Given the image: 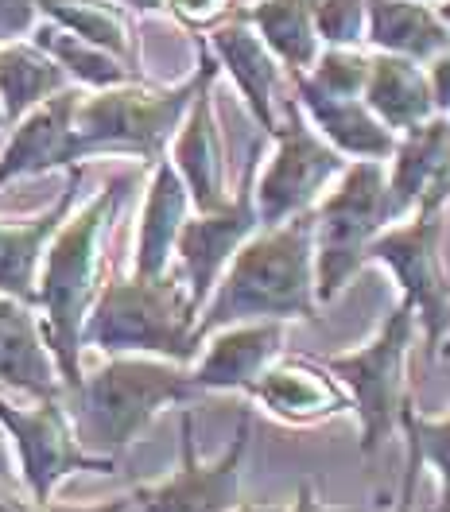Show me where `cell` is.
<instances>
[{
	"mask_svg": "<svg viewBox=\"0 0 450 512\" xmlns=\"http://www.w3.org/2000/svg\"><path fill=\"white\" fill-rule=\"evenodd\" d=\"M125 187H129V179H113L82 210H70L39 264L35 311L43 319L47 346L55 353L63 392H70L82 381V326H86V315L109 276L105 245H109V233L117 222V210L125 202Z\"/></svg>",
	"mask_w": 450,
	"mask_h": 512,
	"instance_id": "6da1fadb",
	"label": "cell"
},
{
	"mask_svg": "<svg viewBox=\"0 0 450 512\" xmlns=\"http://www.w3.org/2000/svg\"><path fill=\"white\" fill-rule=\"evenodd\" d=\"M315 218L299 214L280 225H260L233 253L206 307L198 311V342L229 322L315 319Z\"/></svg>",
	"mask_w": 450,
	"mask_h": 512,
	"instance_id": "7a4b0ae2",
	"label": "cell"
},
{
	"mask_svg": "<svg viewBox=\"0 0 450 512\" xmlns=\"http://www.w3.org/2000/svg\"><path fill=\"white\" fill-rule=\"evenodd\" d=\"M194 396L198 388L187 365L144 353H113L101 369L82 373V381L63 392V404L82 447L113 458L136 443L163 408L187 404Z\"/></svg>",
	"mask_w": 450,
	"mask_h": 512,
	"instance_id": "3957f363",
	"label": "cell"
},
{
	"mask_svg": "<svg viewBox=\"0 0 450 512\" xmlns=\"http://www.w3.org/2000/svg\"><path fill=\"white\" fill-rule=\"evenodd\" d=\"M198 307L179 268L163 276H105L101 295L82 326V350L105 353H144L191 365L198 357Z\"/></svg>",
	"mask_w": 450,
	"mask_h": 512,
	"instance_id": "277c9868",
	"label": "cell"
},
{
	"mask_svg": "<svg viewBox=\"0 0 450 512\" xmlns=\"http://www.w3.org/2000/svg\"><path fill=\"white\" fill-rule=\"evenodd\" d=\"M222 66L214 59L210 43H198V70L187 82L156 90L144 86L140 78L125 86H109L82 94L74 109V144H78V160L90 156H132L144 160L148 167L167 156V144L175 136V128L183 125L187 109H191L198 86L218 74Z\"/></svg>",
	"mask_w": 450,
	"mask_h": 512,
	"instance_id": "5b68a950",
	"label": "cell"
},
{
	"mask_svg": "<svg viewBox=\"0 0 450 512\" xmlns=\"http://www.w3.org/2000/svg\"><path fill=\"white\" fill-rule=\"evenodd\" d=\"M311 218H315V295L322 307L350 288V280L369 264L365 260L369 241L392 222H400L404 214L388 194L385 163L350 160L338 183L319 198Z\"/></svg>",
	"mask_w": 450,
	"mask_h": 512,
	"instance_id": "8992f818",
	"label": "cell"
},
{
	"mask_svg": "<svg viewBox=\"0 0 450 512\" xmlns=\"http://www.w3.org/2000/svg\"><path fill=\"white\" fill-rule=\"evenodd\" d=\"M443 233L447 210H412L408 218L381 229L365 249V260L385 264L400 288V299L416 311L431 361L450 334V268L443 256Z\"/></svg>",
	"mask_w": 450,
	"mask_h": 512,
	"instance_id": "52a82bcc",
	"label": "cell"
},
{
	"mask_svg": "<svg viewBox=\"0 0 450 512\" xmlns=\"http://www.w3.org/2000/svg\"><path fill=\"white\" fill-rule=\"evenodd\" d=\"M412 342H416V311L400 299L396 311L381 322V330L365 346L326 357V369L346 384L354 400V416L361 423V454H373L400 427V408L412 396L404 377Z\"/></svg>",
	"mask_w": 450,
	"mask_h": 512,
	"instance_id": "ba28073f",
	"label": "cell"
},
{
	"mask_svg": "<svg viewBox=\"0 0 450 512\" xmlns=\"http://www.w3.org/2000/svg\"><path fill=\"white\" fill-rule=\"evenodd\" d=\"M280 105H284V121L272 132L276 152L264 163L257 187H253L260 225H280L288 218H299V214H311L322 194L330 191L338 183V175L350 167V160L342 152H334L311 128L295 94L284 97Z\"/></svg>",
	"mask_w": 450,
	"mask_h": 512,
	"instance_id": "9c48e42d",
	"label": "cell"
},
{
	"mask_svg": "<svg viewBox=\"0 0 450 512\" xmlns=\"http://www.w3.org/2000/svg\"><path fill=\"white\" fill-rule=\"evenodd\" d=\"M0 427L16 450L20 481L35 505L55 501V489L70 474H82V470L113 474V466H117V458H105V454L82 447L63 396L32 400V404H12L8 396H0Z\"/></svg>",
	"mask_w": 450,
	"mask_h": 512,
	"instance_id": "30bf717a",
	"label": "cell"
},
{
	"mask_svg": "<svg viewBox=\"0 0 450 512\" xmlns=\"http://www.w3.org/2000/svg\"><path fill=\"white\" fill-rule=\"evenodd\" d=\"M253 439V412H241L229 447L202 458L194 443V416H179V466L160 481L132 489L136 512H229L241 501V470Z\"/></svg>",
	"mask_w": 450,
	"mask_h": 512,
	"instance_id": "8fae6325",
	"label": "cell"
},
{
	"mask_svg": "<svg viewBox=\"0 0 450 512\" xmlns=\"http://www.w3.org/2000/svg\"><path fill=\"white\" fill-rule=\"evenodd\" d=\"M257 171L260 160L253 152V160L245 163V175H241V187L229 194V202L210 210V214H191L183 229H179V241H175V260H179V272L191 288L194 307L202 311L214 284L222 280L225 264L233 260V253L253 237L260 229L257 214Z\"/></svg>",
	"mask_w": 450,
	"mask_h": 512,
	"instance_id": "7c38bea8",
	"label": "cell"
},
{
	"mask_svg": "<svg viewBox=\"0 0 450 512\" xmlns=\"http://www.w3.org/2000/svg\"><path fill=\"white\" fill-rule=\"evenodd\" d=\"M249 396L268 416L288 427H319L354 412L346 384L326 369V361L303 357V353H280L253 381Z\"/></svg>",
	"mask_w": 450,
	"mask_h": 512,
	"instance_id": "4fadbf2b",
	"label": "cell"
},
{
	"mask_svg": "<svg viewBox=\"0 0 450 512\" xmlns=\"http://www.w3.org/2000/svg\"><path fill=\"white\" fill-rule=\"evenodd\" d=\"M288 322L253 319L229 322L202 338V357H194L191 381L198 392H249L260 373L284 353Z\"/></svg>",
	"mask_w": 450,
	"mask_h": 512,
	"instance_id": "5bb4252c",
	"label": "cell"
},
{
	"mask_svg": "<svg viewBox=\"0 0 450 512\" xmlns=\"http://www.w3.org/2000/svg\"><path fill=\"white\" fill-rule=\"evenodd\" d=\"M214 78L218 74H210L198 86L183 125L171 136V167L179 171L183 187L191 194L194 214H210V210L229 202L222 128H218V113H214Z\"/></svg>",
	"mask_w": 450,
	"mask_h": 512,
	"instance_id": "9a60e30c",
	"label": "cell"
},
{
	"mask_svg": "<svg viewBox=\"0 0 450 512\" xmlns=\"http://www.w3.org/2000/svg\"><path fill=\"white\" fill-rule=\"evenodd\" d=\"M78 101H82V90L66 86L63 94L47 97L28 117L16 121L8 148L0 152V187H8L16 179H28V175H47V171H63V167L82 163L78 160V144H74Z\"/></svg>",
	"mask_w": 450,
	"mask_h": 512,
	"instance_id": "2e32d148",
	"label": "cell"
},
{
	"mask_svg": "<svg viewBox=\"0 0 450 512\" xmlns=\"http://www.w3.org/2000/svg\"><path fill=\"white\" fill-rule=\"evenodd\" d=\"M210 51H214L218 66L229 70V78L237 82L260 132L272 136L280 125V82L288 78L280 59L264 47L257 28L241 12H233L218 28H210Z\"/></svg>",
	"mask_w": 450,
	"mask_h": 512,
	"instance_id": "e0dca14e",
	"label": "cell"
},
{
	"mask_svg": "<svg viewBox=\"0 0 450 512\" xmlns=\"http://www.w3.org/2000/svg\"><path fill=\"white\" fill-rule=\"evenodd\" d=\"M388 160V194L404 218L412 210H447L443 175L450 160V117L435 113L431 121L400 132Z\"/></svg>",
	"mask_w": 450,
	"mask_h": 512,
	"instance_id": "ac0fdd59",
	"label": "cell"
},
{
	"mask_svg": "<svg viewBox=\"0 0 450 512\" xmlns=\"http://www.w3.org/2000/svg\"><path fill=\"white\" fill-rule=\"evenodd\" d=\"M0 384L32 400L63 396V377L32 303L0 295Z\"/></svg>",
	"mask_w": 450,
	"mask_h": 512,
	"instance_id": "d6986e66",
	"label": "cell"
},
{
	"mask_svg": "<svg viewBox=\"0 0 450 512\" xmlns=\"http://www.w3.org/2000/svg\"><path fill=\"white\" fill-rule=\"evenodd\" d=\"M82 187V163L66 167L63 194L35 218L24 222H0V295H12L20 303L35 307V280H39V264L51 245V237L59 233L66 214L74 210V198Z\"/></svg>",
	"mask_w": 450,
	"mask_h": 512,
	"instance_id": "ffe728a7",
	"label": "cell"
},
{
	"mask_svg": "<svg viewBox=\"0 0 450 512\" xmlns=\"http://www.w3.org/2000/svg\"><path fill=\"white\" fill-rule=\"evenodd\" d=\"M295 101L303 109V117L322 140L342 152L346 160H381L385 163L396 148V132L377 121V113L365 105V97H334L311 90L307 82L291 78Z\"/></svg>",
	"mask_w": 450,
	"mask_h": 512,
	"instance_id": "44dd1931",
	"label": "cell"
},
{
	"mask_svg": "<svg viewBox=\"0 0 450 512\" xmlns=\"http://www.w3.org/2000/svg\"><path fill=\"white\" fill-rule=\"evenodd\" d=\"M191 218V194L183 187L179 171L163 156L152 163V183L144 191L140 206V225H136V253H132V272L136 276H163L171 272L175 260V241L179 229Z\"/></svg>",
	"mask_w": 450,
	"mask_h": 512,
	"instance_id": "7402d4cb",
	"label": "cell"
},
{
	"mask_svg": "<svg viewBox=\"0 0 450 512\" xmlns=\"http://www.w3.org/2000/svg\"><path fill=\"white\" fill-rule=\"evenodd\" d=\"M369 32L365 43L381 55H400L427 66L450 51V28L431 0H365Z\"/></svg>",
	"mask_w": 450,
	"mask_h": 512,
	"instance_id": "603a6c76",
	"label": "cell"
},
{
	"mask_svg": "<svg viewBox=\"0 0 450 512\" xmlns=\"http://www.w3.org/2000/svg\"><path fill=\"white\" fill-rule=\"evenodd\" d=\"M365 105L377 113V121L392 128L396 136L435 117V101L427 86V70L400 55H369V78H365Z\"/></svg>",
	"mask_w": 450,
	"mask_h": 512,
	"instance_id": "cb8c5ba5",
	"label": "cell"
},
{
	"mask_svg": "<svg viewBox=\"0 0 450 512\" xmlns=\"http://www.w3.org/2000/svg\"><path fill=\"white\" fill-rule=\"evenodd\" d=\"M241 16L257 28L264 47L288 70V78L307 74L319 63L322 39L315 32V0H253Z\"/></svg>",
	"mask_w": 450,
	"mask_h": 512,
	"instance_id": "d4e9b609",
	"label": "cell"
},
{
	"mask_svg": "<svg viewBox=\"0 0 450 512\" xmlns=\"http://www.w3.org/2000/svg\"><path fill=\"white\" fill-rule=\"evenodd\" d=\"M66 86H70L66 70L35 43H24V39L0 43V109L8 125L28 117L47 97L63 94Z\"/></svg>",
	"mask_w": 450,
	"mask_h": 512,
	"instance_id": "484cf974",
	"label": "cell"
},
{
	"mask_svg": "<svg viewBox=\"0 0 450 512\" xmlns=\"http://www.w3.org/2000/svg\"><path fill=\"white\" fill-rule=\"evenodd\" d=\"M35 4H39L43 20L117 55L121 63H136V43H132L129 16L121 4H113V0H35Z\"/></svg>",
	"mask_w": 450,
	"mask_h": 512,
	"instance_id": "4316f807",
	"label": "cell"
},
{
	"mask_svg": "<svg viewBox=\"0 0 450 512\" xmlns=\"http://www.w3.org/2000/svg\"><path fill=\"white\" fill-rule=\"evenodd\" d=\"M32 43L63 66L70 82H82V86H90V90H109V86H125V82H136V78H140L136 66L121 63L117 55H109V51H101L94 43L70 35L66 28L51 24V20H39V24H35Z\"/></svg>",
	"mask_w": 450,
	"mask_h": 512,
	"instance_id": "83f0119b",
	"label": "cell"
},
{
	"mask_svg": "<svg viewBox=\"0 0 450 512\" xmlns=\"http://www.w3.org/2000/svg\"><path fill=\"white\" fill-rule=\"evenodd\" d=\"M400 431L408 439V450L419 458V466H431L439 474V509L450 512V416L447 419H431L427 412H419L416 400L408 396L404 408H400Z\"/></svg>",
	"mask_w": 450,
	"mask_h": 512,
	"instance_id": "f1b7e54d",
	"label": "cell"
},
{
	"mask_svg": "<svg viewBox=\"0 0 450 512\" xmlns=\"http://www.w3.org/2000/svg\"><path fill=\"white\" fill-rule=\"evenodd\" d=\"M299 82H307L311 90L334 97H361L365 78H369V55L361 47H322L319 63L307 74H291Z\"/></svg>",
	"mask_w": 450,
	"mask_h": 512,
	"instance_id": "f546056e",
	"label": "cell"
},
{
	"mask_svg": "<svg viewBox=\"0 0 450 512\" xmlns=\"http://www.w3.org/2000/svg\"><path fill=\"white\" fill-rule=\"evenodd\" d=\"M315 32L322 47H365L369 32L365 0H315Z\"/></svg>",
	"mask_w": 450,
	"mask_h": 512,
	"instance_id": "4dcf8cb0",
	"label": "cell"
},
{
	"mask_svg": "<svg viewBox=\"0 0 450 512\" xmlns=\"http://www.w3.org/2000/svg\"><path fill=\"white\" fill-rule=\"evenodd\" d=\"M163 8L175 12V20L191 32H210L237 12V0H163Z\"/></svg>",
	"mask_w": 450,
	"mask_h": 512,
	"instance_id": "1f68e13d",
	"label": "cell"
},
{
	"mask_svg": "<svg viewBox=\"0 0 450 512\" xmlns=\"http://www.w3.org/2000/svg\"><path fill=\"white\" fill-rule=\"evenodd\" d=\"M35 24H39L35 0H0V43H16L32 35Z\"/></svg>",
	"mask_w": 450,
	"mask_h": 512,
	"instance_id": "d6a6232c",
	"label": "cell"
},
{
	"mask_svg": "<svg viewBox=\"0 0 450 512\" xmlns=\"http://www.w3.org/2000/svg\"><path fill=\"white\" fill-rule=\"evenodd\" d=\"M427 70V86H431V101H435V113L450 117V51H443L439 59L423 66Z\"/></svg>",
	"mask_w": 450,
	"mask_h": 512,
	"instance_id": "836d02e7",
	"label": "cell"
},
{
	"mask_svg": "<svg viewBox=\"0 0 450 512\" xmlns=\"http://www.w3.org/2000/svg\"><path fill=\"white\" fill-rule=\"evenodd\" d=\"M288 512H365V505H326V501H319V493H315L311 481H299L295 501L288 505Z\"/></svg>",
	"mask_w": 450,
	"mask_h": 512,
	"instance_id": "e575fe53",
	"label": "cell"
},
{
	"mask_svg": "<svg viewBox=\"0 0 450 512\" xmlns=\"http://www.w3.org/2000/svg\"><path fill=\"white\" fill-rule=\"evenodd\" d=\"M35 512H136V501H132V493L109 497L101 505H55V501H47V505H35Z\"/></svg>",
	"mask_w": 450,
	"mask_h": 512,
	"instance_id": "d590c367",
	"label": "cell"
},
{
	"mask_svg": "<svg viewBox=\"0 0 450 512\" xmlns=\"http://www.w3.org/2000/svg\"><path fill=\"white\" fill-rule=\"evenodd\" d=\"M419 458L408 450V466H404V485H400V497H396V512H412L416 505V481H419Z\"/></svg>",
	"mask_w": 450,
	"mask_h": 512,
	"instance_id": "8d00e7d4",
	"label": "cell"
},
{
	"mask_svg": "<svg viewBox=\"0 0 450 512\" xmlns=\"http://www.w3.org/2000/svg\"><path fill=\"white\" fill-rule=\"evenodd\" d=\"M0 512H35V501L28 497V489L0 478Z\"/></svg>",
	"mask_w": 450,
	"mask_h": 512,
	"instance_id": "74e56055",
	"label": "cell"
},
{
	"mask_svg": "<svg viewBox=\"0 0 450 512\" xmlns=\"http://www.w3.org/2000/svg\"><path fill=\"white\" fill-rule=\"evenodd\" d=\"M229 512H288L284 501H237Z\"/></svg>",
	"mask_w": 450,
	"mask_h": 512,
	"instance_id": "f35d334b",
	"label": "cell"
},
{
	"mask_svg": "<svg viewBox=\"0 0 450 512\" xmlns=\"http://www.w3.org/2000/svg\"><path fill=\"white\" fill-rule=\"evenodd\" d=\"M121 8H132V12H163V0H113Z\"/></svg>",
	"mask_w": 450,
	"mask_h": 512,
	"instance_id": "ab89813d",
	"label": "cell"
},
{
	"mask_svg": "<svg viewBox=\"0 0 450 512\" xmlns=\"http://www.w3.org/2000/svg\"><path fill=\"white\" fill-rule=\"evenodd\" d=\"M435 8H439V16H443V24H447V28H450V0H439Z\"/></svg>",
	"mask_w": 450,
	"mask_h": 512,
	"instance_id": "60d3db41",
	"label": "cell"
},
{
	"mask_svg": "<svg viewBox=\"0 0 450 512\" xmlns=\"http://www.w3.org/2000/svg\"><path fill=\"white\" fill-rule=\"evenodd\" d=\"M439 357H450V334H447V342H443V350H439Z\"/></svg>",
	"mask_w": 450,
	"mask_h": 512,
	"instance_id": "b9f144b4",
	"label": "cell"
},
{
	"mask_svg": "<svg viewBox=\"0 0 450 512\" xmlns=\"http://www.w3.org/2000/svg\"><path fill=\"white\" fill-rule=\"evenodd\" d=\"M4 125H8V121H4V109H0V128H4Z\"/></svg>",
	"mask_w": 450,
	"mask_h": 512,
	"instance_id": "7bdbcfd3",
	"label": "cell"
}]
</instances>
